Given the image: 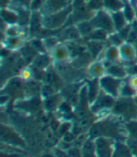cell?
I'll return each instance as SVG.
<instances>
[{"label": "cell", "instance_id": "obj_12", "mask_svg": "<svg viewBox=\"0 0 137 157\" xmlns=\"http://www.w3.org/2000/svg\"><path fill=\"white\" fill-rule=\"evenodd\" d=\"M120 50V60L123 62L131 63L136 60L137 56V49L135 44L129 41H125L122 45L119 46Z\"/></svg>", "mask_w": 137, "mask_h": 157}, {"label": "cell", "instance_id": "obj_21", "mask_svg": "<svg viewBox=\"0 0 137 157\" xmlns=\"http://www.w3.org/2000/svg\"><path fill=\"white\" fill-rule=\"evenodd\" d=\"M82 151V156L86 157H92V156H97L96 155V147H95V141L94 138L87 137L86 138L81 146Z\"/></svg>", "mask_w": 137, "mask_h": 157}, {"label": "cell", "instance_id": "obj_19", "mask_svg": "<svg viewBox=\"0 0 137 157\" xmlns=\"http://www.w3.org/2000/svg\"><path fill=\"white\" fill-rule=\"evenodd\" d=\"M53 62V59L49 53H39L37 55L36 58L32 61V66L45 70L49 67V65Z\"/></svg>", "mask_w": 137, "mask_h": 157}, {"label": "cell", "instance_id": "obj_2", "mask_svg": "<svg viewBox=\"0 0 137 157\" xmlns=\"http://www.w3.org/2000/svg\"><path fill=\"white\" fill-rule=\"evenodd\" d=\"M112 115L120 118L125 122L137 120V104L134 98H117L112 108Z\"/></svg>", "mask_w": 137, "mask_h": 157}, {"label": "cell", "instance_id": "obj_43", "mask_svg": "<svg viewBox=\"0 0 137 157\" xmlns=\"http://www.w3.org/2000/svg\"><path fill=\"white\" fill-rule=\"evenodd\" d=\"M134 101H135V102H136V104H137V96H135V97H134Z\"/></svg>", "mask_w": 137, "mask_h": 157}, {"label": "cell", "instance_id": "obj_37", "mask_svg": "<svg viewBox=\"0 0 137 157\" xmlns=\"http://www.w3.org/2000/svg\"><path fill=\"white\" fill-rule=\"evenodd\" d=\"M126 142L128 143V145L130 146V148H131V150L132 151L133 156H137V139L128 136L127 139H126Z\"/></svg>", "mask_w": 137, "mask_h": 157}, {"label": "cell", "instance_id": "obj_18", "mask_svg": "<svg viewBox=\"0 0 137 157\" xmlns=\"http://www.w3.org/2000/svg\"><path fill=\"white\" fill-rule=\"evenodd\" d=\"M3 46L10 51L21 50L24 45V39L22 37H6L3 41Z\"/></svg>", "mask_w": 137, "mask_h": 157}, {"label": "cell", "instance_id": "obj_13", "mask_svg": "<svg viewBox=\"0 0 137 157\" xmlns=\"http://www.w3.org/2000/svg\"><path fill=\"white\" fill-rule=\"evenodd\" d=\"M87 72L90 78L100 79L106 75V66L102 60L95 59L87 66Z\"/></svg>", "mask_w": 137, "mask_h": 157}, {"label": "cell", "instance_id": "obj_27", "mask_svg": "<svg viewBox=\"0 0 137 157\" xmlns=\"http://www.w3.org/2000/svg\"><path fill=\"white\" fill-rule=\"evenodd\" d=\"M122 12L130 24L134 19H136V10H134V8L131 5L130 0H124V7H123Z\"/></svg>", "mask_w": 137, "mask_h": 157}, {"label": "cell", "instance_id": "obj_8", "mask_svg": "<svg viewBox=\"0 0 137 157\" xmlns=\"http://www.w3.org/2000/svg\"><path fill=\"white\" fill-rule=\"evenodd\" d=\"M49 54L53 59V62L56 64H65L72 59V55L67 44L59 42L52 50L49 51Z\"/></svg>", "mask_w": 137, "mask_h": 157}, {"label": "cell", "instance_id": "obj_25", "mask_svg": "<svg viewBox=\"0 0 137 157\" xmlns=\"http://www.w3.org/2000/svg\"><path fill=\"white\" fill-rule=\"evenodd\" d=\"M103 7L110 13L120 11L124 7V0H103Z\"/></svg>", "mask_w": 137, "mask_h": 157}, {"label": "cell", "instance_id": "obj_3", "mask_svg": "<svg viewBox=\"0 0 137 157\" xmlns=\"http://www.w3.org/2000/svg\"><path fill=\"white\" fill-rule=\"evenodd\" d=\"M72 12V7L71 5L60 11L43 16L42 24H43V29L56 30L62 27L65 24L68 22V20H70Z\"/></svg>", "mask_w": 137, "mask_h": 157}, {"label": "cell", "instance_id": "obj_32", "mask_svg": "<svg viewBox=\"0 0 137 157\" xmlns=\"http://www.w3.org/2000/svg\"><path fill=\"white\" fill-rule=\"evenodd\" d=\"M125 126L128 133V136L137 139V120L125 122Z\"/></svg>", "mask_w": 137, "mask_h": 157}, {"label": "cell", "instance_id": "obj_15", "mask_svg": "<svg viewBox=\"0 0 137 157\" xmlns=\"http://www.w3.org/2000/svg\"><path fill=\"white\" fill-rule=\"evenodd\" d=\"M91 80L86 85L87 87V103L90 105L99 95L101 91L100 79L97 78H90Z\"/></svg>", "mask_w": 137, "mask_h": 157}, {"label": "cell", "instance_id": "obj_11", "mask_svg": "<svg viewBox=\"0 0 137 157\" xmlns=\"http://www.w3.org/2000/svg\"><path fill=\"white\" fill-rule=\"evenodd\" d=\"M106 66V75H111L119 79H126L129 76L128 68L124 65L119 64L118 62H109L106 60H102Z\"/></svg>", "mask_w": 137, "mask_h": 157}, {"label": "cell", "instance_id": "obj_16", "mask_svg": "<svg viewBox=\"0 0 137 157\" xmlns=\"http://www.w3.org/2000/svg\"><path fill=\"white\" fill-rule=\"evenodd\" d=\"M1 20L6 25H15L18 24L19 15L15 9H13L9 6L2 7L1 9Z\"/></svg>", "mask_w": 137, "mask_h": 157}, {"label": "cell", "instance_id": "obj_40", "mask_svg": "<svg viewBox=\"0 0 137 157\" xmlns=\"http://www.w3.org/2000/svg\"><path fill=\"white\" fill-rule=\"evenodd\" d=\"M126 79L135 90H137V75H130Z\"/></svg>", "mask_w": 137, "mask_h": 157}, {"label": "cell", "instance_id": "obj_38", "mask_svg": "<svg viewBox=\"0 0 137 157\" xmlns=\"http://www.w3.org/2000/svg\"><path fill=\"white\" fill-rule=\"evenodd\" d=\"M68 155L70 156H82V151H81V148H75V147H72L70 148L68 151Z\"/></svg>", "mask_w": 137, "mask_h": 157}, {"label": "cell", "instance_id": "obj_23", "mask_svg": "<svg viewBox=\"0 0 137 157\" xmlns=\"http://www.w3.org/2000/svg\"><path fill=\"white\" fill-rule=\"evenodd\" d=\"M3 35L6 37H22L25 40L24 36V28L19 25L18 24L15 25H9L6 27Z\"/></svg>", "mask_w": 137, "mask_h": 157}, {"label": "cell", "instance_id": "obj_34", "mask_svg": "<svg viewBox=\"0 0 137 157\" xmlns=\"http://www.w3.org/2000/svg\"><path fill=\"white\" fill-rule=\"evenodd\" d=\"M43 42H44V45H45V48L46 50L49 52L50 50H52L54 46L57 44H59V40L57 37H46V38H43Z\"/></svg>", "mask_w": 137, "mask_h": 157}, {"label": "cell", "instance_id": "obj_9", "mask_svg": "<svg viewBox=\"0 0 137 157\" xmlns=\"http://www.w3.org/2000/svg\"><path fill=\"white\" fill-rule=\"evenodd\" d=\"M1 140L2 142H5L9 145L16 147L24 146V142L21 138V136L17 135L14 130H12V128H9V126H6L4 124L1 125Z\"/></svg>", "mask_w": 137, "mask_h": 157}, {"label": "cell", "instance_id": "obj_39", "mask_svg": "<svg viewBox=\"0 0 137 157\" xmlns=\"http://www.w3.org/2000/svg\"><path fill=\"white\" fill-rule=\"evenodd\" d=\"M58 129H59V133H61V135L64 136L66 133H68V131H70V129H71V123L70 122L62 123V124H60Z\"/></svg>", "mask_w": 137, "mask_h": 157}, {"label": "cell", "instance_id": "obj_29", "mask_svg": "<svg viewBox=\"0 0 137 157\" xmlns=\"http://www.w3.org/2000/svg\"><path fill=\"white\" fill-rule=\"evenodd\" d=\"M19 77L24 81H30L34 79V72L32 66H27L22 68L19 72Z\"/></svg>", "mask_w": 137, "mask_h": 157}, {"label": "cell", "instance_id": "obj_14", "mask_svg": "<svg viewBox=\"0 0 137 157\" xmlns=\"http://www.w3.org/2000/svg\"><path fill=\"white\" fill-rule=\"evenodd\" d=\"M100 60H106L109 62H119L120 60V50L118 46L109 44V46L105 47L103 52L100 55L97 59Z\"/></svg>", "mask_w": 137, "mask_h": 157}, {"label": "cell", "instance_id": "obj_28", "mask_svg": "<svg viewBox=\"0 0 137 157\" xmlns=\"http://www.w3.org/2000/svg\"><path fill=\"white\" fill-rule=\"evenodd\" d=\"M108 36H109V34L105 30L100 29V28H95V29L86 39L91 40H99V41L106 42L108 40Z\"/></svg>", "mask_w": 137, "mask_h": 157}, {"label": "cell", "instance_id": "obj_10", "mask_svg": "<svg viewBox=\"0 0 137 157\" xmlns=\"http://www.w3.org/2000/svg\"><path fill=\"white\" fill-rule=\"evenodd\" d=\"M71 5L72 0H47L43 8L40 9L39 12L43 14V16H44L60 11Z\"/></svg>", "mask_w": 137, "mask_h": 157}, {"label": "cell", "instance_id": "obj_42", "mask_svg": "<svg viewBox=\"0 0 137 157\" xmlns=\"http://www.w3.org/2000/svg\"><path fill=\"white\" fill-rule=\"evenodd\" d=\"M130 1H131V5L133 6L134 10H136V12H137V0H130Z\"/></svg>", "mask_w": 137, "mask_h": 157}, {"label": "cell", "instance_id": "obj_1", "mask_svg": "<svg viewBox=\"0 0 137 157\" xmlns=\"http://www.w3.org/2000/svg\"><path fill=\"white\" fill-rule=\"evenodd\" d=\"M98 136H108L116 140H126L128 133L125 121L117 116H115V119L110 118V116L99 119V121L93 124L89 130V137L96 138Z\"/></svg>", "mask_w": 137, "mask_h": 157}, {"label": "cell", "instance_id": "obj_45", "mask_svg": "<svg viewBox=\"0 0 137 157\" xmlns=\"http://www.w3.org/2000/svg\"><path fill=\"white\" fill-rule=\"evenodd\" d=\"M136 18H137V12H136Z\"/></svg>", "mask_w": 137, "mask_h": 157}, {"label": "cell", "instance_id": "obj_22", "mask_svg": "<svg viewBox=\"0 0 137 157\" xmlns=\"http://www.w3.org/2000/svg\"><path fill=\"white\" fill-rule=\"evenodd\" d=\"M111 15H112V19H113L115 31H117V32L120 31L123 27H125L128 24H130L127 21L126 17L124 16V14H123L122 10L113 12V13H111Z\"/></svg>", "mask_w": 137, "mask_h": 157}, {"label": "cell", "instance_id": "obj_41", "mask_svg": "<svg viewBox=\"0 0 137 157\" xmlns=\"http://www.w3.org/2000/svg\"><path fill=\"white\" fill-rule=\"evenodd\" d=\"M131 32L137 36V18L134 19L131 23Z\"/></svg>", "mask_w": 137, "mask_h": 157}, {"label": "cell", "instance_id": "obj_31", "mask_svg": "<svg viewBox=\"0 0 137 157\" xmlns=\"http://www.w3.org/2000/svg\"><path fill=\"white\" fill-rule=\"evenodd\" d=\"M107 41L109 42V44L116 45V46H118L119 47L120 45H122L123 44H124L126 40L120 36V34L118 32L115 31V32H113L111 34H109L108 40Z\"/></svg>", "mask_w": 137, "mask_h": 157}, {"label": "cell", "instance_id": "obj_17", "mask_svg": "<svg viewBox=\"0 0 137 157\" xmlns=\"http://www.w3.org/2000/svg\"><path fill=\"white\" fill-rule=\"evenodd\" d=\"M104 45H105V42H103V41L87 40L86 47H87V51L91 55L93 59H97L100 56V55L105 49Z\"/></svg>", "mask_w": 137, "mask_h": 157}, {"label": "cell", "instance_id": "obj_6", "mask_svg": "<svg viewBox=\"0 0 137 157\" xmlns=\"http://www.w3.org/2000/svg\"><path fill=\"white\" fill-rule=\"evenodd\" d=\"M116 103V98L110 96L109 94L105 93L103 90H101L99 95L97 96L95 101L89 105L90 111L97 115L98 113L104 111V110H111Z\"/></svg>", "mask_w": 137, "mask_h": 157}, {"label": "cell", "instance_id": "obj_26", "mask_svg": "<svg viewBox=\"0 0 137 157\" xmlns=\"http://www.w3.org/2000/svg\"><path fill=\"white\" fill-rule=\"evenodd\" d=\"M137 96V90H135L132 86L128 82L127 79H124V82L122 84L120 96L119 97H125V98H134Z\"/></svg>", "mask_w": 137, "mask_h": 157}, {"label": "cell", "instance_id": "obj_33", "mask_svg": "<svg viewBox=\"0 0 137 157\" xmlns=\"http://www.w3.org/2000/svg\"><path fill=\"white\" fill-rule=\"evenodd\" d=\"M30 44L39 52V53H49L44 45L43 39H34L30 40Z\"/></svg>", "mask_w": 137, "mask_h": 157}, {"label": "cell", "instance_id": "obj_7", "mask_svg": "<svg viewBox=\"0 0 137 157\" xmlns=\"http://www.w3.org/2000/svg\"><path fill=\"white\" fill-rule=\"evenodd\" d=\"M96 155L99 157H111L114 155L116 139L108 136H98L94 138Z\"/></svg>", "mask_w": 137, "mask_h": 157}, {"label": "cell", "instance_id": "obj_46", "mask_svg": "<svg viewBox=\"0 0 137 157\" xmlns=\"http://www.w3.org/2000/svg\"><path fill=\"white\" fill-rule=\"evenodd\" d=\"M87 1H89V0H87Z\"/></svg>", "mask_w": 137, "mask_h": 157}, {"label": "cell", "instance_id": "obj_24", "mask_svg": "<svg viewBox=\"0 0 137 157\" xmlns=\"http://www.w3.org/2000/svg\"><path fill=\"white\" fill-rule=\"evenodd\" d=\"M78 32L81 35V37L83 39H86L94 29L95 27L91 24L90 20H85V21H81L77 24H75Z\"/></svg>", "mask_w": 137, "mask_h": 157}, {"label": "cell", "instance_id": "obj_36", "mask_svg": "<svg viewBox=\"0 0 137 157\" xmlns=\"http://www.w3.org/2000/svg\"><path fill=\"white\" fill-rule=\"evenodd\" d=\"M46 1L47 0H32L30 7H29L30 10L31 11H39Z\"/></svg>", "mask_w": 137, "mask_h": 157}, {"label": "cell", "instance_id": "obj_20", "mask_svg": "<svg viewBox=\"0 0 137 157\" xmlns=\"http://www.w3.org/2000/svg\"><path fill=\"white\" fill-rule=\"evenodd\" d=\"M113 156H133L126 140H116Z\"/></svg>", "mask_w": 137, "mask_h": 157}, {"label": "cell", "instance_id": "obj_35", "mask_svg": "<svg viewBox=\"0 0 137 157\" xmlns=\"http://www.w3.org/2000/svg\"><path fill=\"white\" fill-rule=\"evenodd\" d=\"M32 0H10L9 7L12 8H27L29 9Z\"/></svg>", "mask_w": 137, "mask_h": 157}, {"label": "cell", "instance_id": "obj_30", "mask_svg": "<svg viewBox=\"0 0 137 157\" xmlns=\"http://www.w3.org/2000/svg\"><path fill=\"white\" fill-rule=\"evenodd\" d=\"M87 8L92 13H95L99 10H104L103 0H89L87 2Z\"/></svg>", "mask_w": 137, "mask_h": 157}, {"label": "cell", "instance_id": "obj_5", "mask_svg": "<svg viewBox=\"0 0 137 157\" xmlns=\"http://www.w3.org/2000/svg\"><path fill=\"white\" fill-rule=\"evenodd\" d=\"M123 82H124L123 79L116 78L111 75H105L100 78L101 90L117 99L120 96V90Z\"/></svg>", "mask_w": 137, "mask_h": 157}, {"label": "cell", "instance_id": "obj_4", "mask_svg": "<svg viewBox=\"0 0 137 157\" xmlns=\"http://www.w3.org/2000/svg\"><path fill=\"white\" fill-rule=\"evenodd\" d=\"M90 22L95 28H100V29L105 30L108 34L115 32L112 15L110 12H108L105 10L95 12L90 19Z\"/></svg>", "mask_w": 137, "mask_h": 157}, {"label": "cell", "instance_id": "obj_44", "mask_svg": "<svg viewBox=\"0 0 137 157\" xmlns=\"http://www.w3.org/2000/svg\"><path fill=\"white\" fill-rule=\"evenodd\" d=\"M135 61H136V63H137V56H136V60H135Z\"/></svg>", "mask_w": 137, "mask_h": 157}]
</instances>
